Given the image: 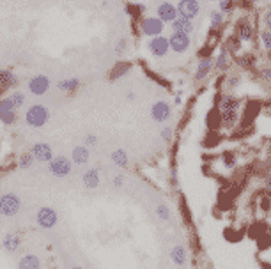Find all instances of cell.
Wrapping results in <instances>:
<instances>
[{
	"label": "cell",
	"mask_w": 271,
	"mask_h": 269,
	"mask_svg": "<svg viewBox=\"0 0 271 269\" xmlns=\"http://www.w3.org/2000/svg\"><path fill=\"white\" fill-rule=\"evenodd\" d=\"M18 269H41V261L36 255H24L18 261Z\"/></svg>",
	"instance_id": "obj_29"
},
{
	"label": "cell",
	"mask_w": 271,
	"mask_h": 269,
	"mask_svg": "<svg viewBox=\"0 0 271 269\" xmlns=\"http://www.w3.org/2000/svg\"><path fill=\"white\" fill-rule=\"evenodd\" d=\"M126 48H128V39L126 37H122V39H119L117 41V44H116V55H122L124 51H126Z\"/></svg>",
	"instance_id": "obj_41"
},
{
	"label": "cell",
	"mask_w": 271,
	"mask_h": 269,
	"mask_svg": "<svg viewBox=\"0 0 271 269\" xmlns=\"http://www.w3.org/2000/svg\"><path fill=\"white\" fill-rule=\"evenodd\" d=\"M236 9V0H218V11H222L225 16L232 14Z\"/></svg>",
	"instance_id": "obj_35"
},
{
	"label": "cell",
	"mask_w": 271,
	"mask_h": 269,
	"mask_svg": "<svg viewBox=\"0 0 271 269\" xmlns=\"http://www.w3.org/2000/svg\"><path fill=\"white\" fill-rule=\"evenodd\" d=\"M112 163L116 165V167H128L130 163V158H128V152L124 151V149H116V151L112 152Z\"/></svg>",
	"instance_id": "obj_30"
},
{
	"label": "cell",
	"mask_w": 271,
	"mask_h": 269,
	"mask_svg": "<svg viewBox=\"0 0 271 269\" xmlns=\"http://www.w3.org/2000/svg\"><path fill=\"white\" fill-rule=\"evenodd\" d=\"M170 261L174 262L176 266H179V268H182V266L186 264V261H188V252H186L184 246L176 245L174 248L170 250Z\"/></svg>",
	"instance_id": "obj_24"
},
{
	"label": "cell",
	"mask_w": 271,
	"mask_h": 269,
	"mask_svg": "<svg viewBox=\"0 0 271 269\" xmlns=\"http://www.w3.org/2000/svg\"><path fill=\"white\" fill-rule=\"evenodd\" d=\"M168 43H170V51L182 55L190 50L192 39H190V35L181 34V32H172V34L168 35Z\"/></svg>",
	"instance_id": "obj_9"
},
{
	"label": "cell",
	"mask_w": 271,
	"mask_h": 269,
	"mask_svg": "<svg viewBox=\"0 0 271 269\" xmlns=\"http://www.w3.org/2000/svg\"><path fill=\"white\" fill-rule=\"evenodd\" d=\"M214 69V59L213 57H202L197 62V69H195L194 80L195 82H202L211 74V71Z\"/></svg>",
	"instance_id": "obj_16"
},
{
	"label": "cell",
	"mask_w": 271,
	"mask_h": 269,
	"mask_svg": "<svg viewBox=\"0 0 271 269\" xmlns=\"http://www.w3.org/2000/svg\"><path fill=\"white\" fill-rule=\"evenodd\" d=\"M50 121V110L44 105H32L25 113V122L30 128H43Z\"/></svg>",
	"instance_id": "obj_1"
},
{
	"label": "cell",
	"mask_w": 271,
	"mask_h": 269,
	"mask_svg": "<svg viewBox=\"0 0 271 269\" xmlns=\"http://www.w3.org/2000/svg\"><path fill=\"white\" fill-rule=\"evenodd\" d=\"M71 269H84V268H80V266H74V268H71Z\"/></svg>",
	"instance_id": "obj_49"
},
{
	"label": "cell",
	"mask_w": 271,
	"mask_h": 269,
	"mask_svg": "<svg viewBox=\"0 0 271 269\" xmlns=\"http://www.w3.org/2000/svg\"><path fill=\"white\" fill-rule=\"evenodd\" d=\"M224 44L227 46V50L230 51V55H232V57H236V55L241 53V50H243V44H244V43L232 32V34H230V35L227 37V41H225Z\"/></svg>",
	"instance_id": "obj_28"
},
{
	"label": "cell",
	"mask_w": 271,
	"mask_h": 269,
	"mask_svg": "<svg viewBox=\"0 0 271 269\" xmlns=\"http://www.w3.org/2000/svg\"><path fill=\"white\" fill-rule=\"evenodd\" d=\"M240 83H241V76L240 74H228L227 78H225V85H227V90H234V89H238L240 87Z\"/></svg>",
	"instance_id": "obj_39"
},
{
	"label": "cell",
	"mask_w": 271,
	"mask_h": 269,
	"mask_svg": "<svg viewBox=\"0 0 271 269\" xmlns=\"http://www.w3.org/2000/svg\"><path fill=\"white\" fill-rule=\"evenodd\" d=\"M262 27L271 30V7H268L266 11L262 12Z\"/></svg>",
	"instance_id": "obj_42"
},
{
	"label": "cell",
	"mask_w": 271,
	"mask_h": 269,
	"mask_svg": "<svg viewBox=\"0 0 271 269\" xmlns=\"http://www.w3.org/2000/svg\"><path fill=\"white\" fill-rule=\"evenodd\" d=\"M9 101V105L12 106V108H22V106H24V103H25V94L24 92H18V90H16V92H11L8 96V98H6Z\"/></svg>",
	"instance_id": "obj_34"
},
{
	"label": "cell",
	"mask_w": 271,
	"mask_h": 269,
	"mask_svg": "<svg viewBox=\"0 0 271 269\" xmlns=\"http://www.w3.org/2000/svg\"><path fill=\"white\" fill-rule=\"evenodd\" d=\"M156 16L163 23H172L179 16L178 5H174L172 2H160L158 7H156Z\"/></svg>",
	"instance_id": "obj_12"
},
{
	"label": "cell",
	"mask_w": 271,
	"mask_h": 269,
	"mask_svg": "<svg viewBox=\"0 0 271 269\" xmlns=\"http://www.w3.org/2000/svg\"><path fill=\"white\" fill-rule=\"evenodd\" d=\"M156 216L162 222H168L170 220V207L166 206V204H158L156 206Z\"/></svg>",
	"instance_id": "obj_38"
},
{
	"label": "cell",
	"mask_w": 271,
	"mask_h": 269,
	"mask_svg": "<svg viewBox=\"0 0 271 269\" xmlns=\"http://www.w3.org/2000/svg\"><path fill=\"white\" fill-rule=\"evenodd\" d=\"M234 62H236L241 69L252 71L254 67H256V64H257V59H256V55H254V53H250V51H244V53H240V55H236V57H234Z\"/></svg>",
	"instance_id": "obj_19"
},
{
	"label": "cell",
	"mask_w": 271,
	"mask_h": 269,
	"mask_svg": "<svg viewBox=\"0 0 271 269\" xmlns=\"http://www.w3.org/2000/svg\"><path fill=\"white\" fill-rule=\"evenodd\" d=\"M16 119H18V113H16V108H12L9 105L8 99H0V121L4 122V124H14Z\"/></svg>",
	"instance_id": "obj_18"
},
{
	"label": "cell",
	"mask_w": 271,
	"mask_h": 269,
	"mask_svg": "<svg viewBox=\"0 0 271 269\" xmlns=\"http://www.w3.org/2000/svg\"><path fill=\"white\" fill-rule=\"evenodd\" d=\"M240 122V112H220V126L225 129H232Z\"/></svg>",
	"instance_id": "obj_26"
},
{
	"label": "cell",
	"mask_w": 271,
	"mask_h": 269,
	"mask_svg": "<svg viewBox=\"0 0 271 269\" xmlns=\"http://www.w3.org/2000/svg\"><path fill=\"white\" fill-rule=\"evenodd\" d=\"M151 117L156 122H165L172 117V105L166 101H156L151 106Z\"/></svg>",
	"instance_id": "obj_15"
},
{
	"label": "cell",
	"mask_w": 271,
	"mask_h": 269,
	"mask_svg": "<svg viewBox=\"0 0 271 269\" xmlns=\"http://www.w3.org/2000/svg\"><path fill=\"white\" fill-rule=\"evenodd\" d=\"M132 67H133L132 62H116L112 71L108 73V80L110 82H116V80L122 78V76H126V74L132 71Z\"/></svg>",
	"instance_id": "obj_20"
},
{
	"label": "cell",
	"mask_w": 271,
	"mask_h": 269,
	"mask_svg": "<svg viewBox=\"0 0 271 269\" xmlns=\"http://www.w3.org/2000/svg\"><path fill=\"white\" fill-rule=\"evenodd\" d=\"M57 89L64 94H74L80 89V78H62L57 83Z\"/></svg>",
	"instance_id": "obj_27"
},
{
	"label": "cell",
	"mask_w": 271,
	"mask_h": 269,
	"mask_svg": "<svg viewBox=\"0 0 271 269\" xmlns=\"http://www.w3.org/2000/svg\"><path fill=\"white\" fill-rule=\"evenodd\" d=\"M22 246V239L16 234H6L4 239H2V248L8 252V254H16Z\"/></svg>",
	"instance_id": "obj_25"
},
{
	"label": "cell",
	"mask_w": 271,
	"mask_h": 269,
	"mask_svg": "<svg viewBox=\"0 0 271 269\" xmlns=\"http://www.w3.org/2000/svg\"><path fill=\"white\" fill-rule=\"evenodd\" d=\"M48 170L52 176L55 177H66L73 170V160H68L66 156H55L54 160L48 163Z\"/></svg>",
	"instance_id": "obj_4"
},
{
	"label": "cell",
	"mask_w": 271,
	"mask_h": 269,
	"mask_svg": "<svg viewBox=\"0 0 271 269\" xmlns=\"http://www.w3.org/2000/svg\"><path fill=\"white\" fill-rule=\"evenodd\" d=\"M260 209L262 211H270L271 209V200L264 195V199H260Z\"/></svg>",
	"instance_id": "obj_47"
},
{
	"label": "cell",
	"mask_w": 271,
	"mask_h": 269,
	"mask_svg": "<svg viewBox=\"0 0 271 269\" xmlns=\"http://www.w3.org/2000/svg\"><path fill=\"white\" fill-rule=\"evenodd\" d=\"M259 39H260V46L264 48V51H266V53H271V30L262 28L259 34Z\"/></svg>",
	"instance_id": "obj_37"
},
{
	"label": "cell",
	"mask_w": 271,
	"mask_h": 269,
	"mask_svg": "<svg viewBox=\"0 0 271 269\" xmlns=\"http://www.w3.org/2000/svg\"><path fill=\"white\" fill-rule=\"evenodd\" d=\"M50 89V78L44 76V74H36L28 80V92L34 94V96H43Z\"/></svg>",
	"instance_id": "obj_14"
},
{
	"label": "cell",
	"mask_w": 271,
	"mask_h": 269,
	"mask_svg": "<svg viewBox=\"0 0 271 269\" xmlns=\"http://www.w3.org/2000/svg\"><path fill=\"white\" fill-rule=\"evenodd\" d=\"M89 158H90V151L87 145H78V147H74L73 152H71V160H73L74 165L89 163Z\"/></svg>",
	"instance_id": "obj_21"
},
{
	"label": "cell",
	"mask_w": 271,
	"mask_h": 269,
	"mask_svg": "<svg viewBox=\"0 0 271 269\" xmlns=\"http://www.w3.org/2000/svg\"><path fill=\"white\" fill-rule=\"evenodd\" d=\"M20 83L18 76L9 69H0V89H14Z\"/></svg>",
	"instance_id": "obj_23"
},
{
	"label": "cell",
	"mask_w": 271,
	"mask_h": 269,
	"mask_svg": "<svg viewBox=\"0 0 271 269\" xmlns=\"http://www.w3.org/2000/svg\"><path fill=\"white\" fill-rule=\"evenodd\" d=\"M126 12L132 16L133 20H142L144 12H146V5L144 4H126Z\"/></svg>",
	"instance_id": "obj_32"
},
{
	"label": "cell",
	"mask_w": 271,
	"mask_h": 269,
	"mask_svg": "<svg viewBox=\"0 0 271 269\" xmlns=\"http://www.w3.org/2000/svg\"><path fill=\"white\" fill-rule=\"evenodd\" d=\"M181 103H182V99H181V96H179V94H178V96H176V98H174V105H181Z\"/></svg>",
	"instance_id": "obj_48"
},
{
	"label": "cell",
	"mask_w": 271,
	"mask_h": 269,
	"mask_svg": "<svg viewBox=\"0 0 271 269\" xmlns=\"http://www.w3.org/2000/svg\"><path fill=\"white\" fill-rule=\"evenodd\" d=\"M222 161H224V167L227 168V170H232V168H236V165H238V158H236V154H234L232 151L224 152Z\"/></svg>",
	"instance_id": "obj_36"
},
{
	"label": "cell",
	"mask_w": 271,
	"mask_h": 269,
	"mask_svg": "<svg viewBox=\"0 0 271 269\" xmlns=\"http://www.w3.org/2000/svg\"><path fill=\"white\" fill-rule=\"evenodd\" d=\"M82 183L87 190H94L100 186V170L98 168H89V170L82 176Z\"/></svg>",
	"instance_id": "obj_22"
},
{
	"label": "cell",
	"mask_w": 271,
	"mask_h": 269,
	"mask_svg": "<svg viewBox=\"0 0 271 269\" xmlns=\"http://www.w3.org/2000/svg\"><path fill=\"white\" fill-rule=\"evenodd\" d=\"M206 2H218V0H206Z\"/></svg>",
	"instance_id": "obj_50"
},
{
	"label": "cell",
	"mask_w": 271,
	"mask_h": 269,
	"mask_svg": "<svg viewBox=\"0 0 271 269\" xmlns=\"http://www.w3.org/2000/svg\"><path fill=\"white\" fill-rule=\"evenodd\" d=\"M22 207V200L14 193H6L0 195V215L2 216H14Z\"/></svg>",
	"instance_id": "obj_5"
},
{
	"label": "cell",
	"mask_w": 271,
	"mask_h": 269,
	"mask_svg": "<svg viewBox=\"0 0 271 269\" xmlns=\"http://www.w3.org/2000/svg\"><path fill=\"white\" fill-rule=\"evenodd\" d=\"M178 11H179V16H184V18L195 20V18L200 14L202 5L198 0H179Z\"/></svg>",
	"instance_id": "obj_10"
},
{
	"label": "cell",
	"mask_w": 271,
	"mask_h": 269,
	"mask_svg": "<svg viewBox=\"0 0 271 269\" xmlns=\"http://www.w3.org/2000/svg\"><path fill=\"white\" fill-rule=\"evenodd\" d=\"M259 74H260V78H262L264 82H271V67H262Z\"/></svg>",
	"instance_id": "obj_44"
},
{
	"label": "cell",
	"mask_w": 271,
	"mask_h": 269,
	"mask_svg": "<svg viewBox=\"0 0 271 269\" xmlns=\"http://www.w3.org/2000/svg\"><path fill=\"white\" fill-rule=\"evenodd\" d=\"M232 62H234V57L230 55V51L227 50V46L222 44V46L218 48L216 59H214V69H216L218 73H227V71L230 69V66H232Z\"/></svg>",
	"instance_id": "obj_11"
},
{
	"label": "cell",
	"mask_w": 271,
	"mask_h": 269,
	"mask_svg": "<svg viewBox=\"0 0 271 269\" xmlns=\"http://www.w3.org/2000/svg\"><path fill=\"white\" fill-rule=\"evenodd\" d=\"M218 112H240L241 110V99L230 92H220L216 99Z\"/></svg>",
	"instance_id": "obj_6"
},
{
	"label": "cell",
	"mask_w": 271,
	"mask_h": 269,
	"mask_svg": "<svg viewBox=\"0 0 271 269\" xmlns=\"http://www.w3.org/2000/svg\"><path fill=\"white\" fill-rule=\"evenodd\" d=\"M148 50L152 57L156 59H163L166 55L170 53V43H168V37L166 35H156V37H151L148 43Z\"/></svg>",
	"instance_id": "obj_3"
},
{
	"label": "cell",
	"mask_w": 271,
	"mask_h": 269,
	"mask_svg": "<svg viewBox=\"0 0 271 269\" xmlns=\"http://www.w3.org/2000/svg\"><path fill=\"white\" fill-rule=\"evenodd\" d=\"M96 144H98V137L94 135V133L86 135V144H84V145H87V147H92V145H96Z\"/></svg>",
	"instance_id": "obj_43"
},
{
	"label": "cell",
	"mask_w": 271,
	"mask_h": 269,
	"mask_svg": "<svg viewBox=\"0 0 271 269\" xmlns=\"http://www.w3.org/2000/svg\"><path fill=\"white\" fill-rule=\"evenodd\" d=\"M34 163H36V158H34V154H32L30 151L22 152V154H20V158H18V167L20 168L27 170V168H30Z\"/></svg>",
	"instance_id": "obj_33"
},
{
	"label": "cell",
	"mask_w": 271,
	"mask_h": 269,
	"mask_svg": "<svg viewBox=\"0 0 271 269\" xmlns=\"http://www.w3.org/2000/svg\"><path fill=\"white\" fill-rule=\"evenodd\" d=\"M225 25V14L222 11H211L210 12V27L211 28H224Z\"/></svg>",
	"instance_id": "obj_31"
},
{
	"label": "cell",
	"mask_w": 271,
	"mask_h": 269,
	"mask_svg": "<svg viewBox=\"0 0 271 269\" xmlns=\"http://www.w3.org/2000/svg\"><path fill=\"white\" fill-rule=\"evenodd\" d=\"M158 2H168V0H158Z\"/></svg>",
	"instance_id": "obj_51"
},
{
	"label": "cell",
	"mask_w": 271,
	"mask_h": 269,
	"mask_svg": "<svg viewBox=\"0 0 271 269\" xmlns=\"http://www.w3.org/2000/svg\"><path fill=\"white\" fill-rule=\"evenodd\" d=\"M234 34L240 37L243 43H254L256 41V27L252 25V21H248L246 18H241L234 27Z\"/></svg>",
	"instance_id": "obj_8"
},
{
	"label": "cell",
	"mask_w": 271,
	"mask_h": 269,
	"mask_svg": "<svg viewBox=\"0 0 271 269\" xmlns=\"http://www.w3.org/2000/svg\"><path fill=\"white\" fill-rule=\"evenodd\" d=\"M112 184H114V188H122V186H124V177L120 176V174H117V176H114Z\"/></svg>",
	"instance_id": "obj_46"
},
{
	"label": "cell",
	"mask_w": 271,
	"mask_h": 269,
	"mask_svg": "<svg viewBox=\"0 0 271 269\" xmlns=\"http://www.w3.org/2000/svg\"><path fill=\"white\" fill-rule=\"evenodd\" d=\"M140 32L144 35H148L149 39L156 37V35H162L165 32V23L160 20L158 16H144L142 20L138 21Z\"/></svg>",
	"instance_id": "obj_2"
},
{
	"label": "cell",
	"mask_w": 271,
	"mask_h": 269,
	"mask_svg": "<svg viewBox=\"0 0 271 269\" xmlns=\"http://www.w3.org/2000/svg\"><path fill=\"white\" fill-rule=\"evenodd\" d=\"M170 28H172V32H181V34L192 35L195 32V23H194V20H190V18L178 16V18L170 23Z\"/></svg>",
	"instance_id": "obj_17"
},
{
	"label": "cell",
	"mask_w": 271,
	"mask_h": 269,
	"mask_svg": "<svg viewBox=\"0 0 271 269\" xmlns=\"http://www.w3.org/2000/svg\"><path fill=\"white\" fill-rule=\"evenodd\" d=\"M160 137H162V140L165 142V144H170L172 138H174V129L166 126V128H163L162 131H160Z\"/></svg>",
	"instance_id": "obj_40"
},
{
	"label": "cell",
	"mask_w": 271,
	"mask_h": 269,
	"mask_svg": "<svg viewBox=\"0 0 271 269\" xmlns=\"http://www.w3.org/2000/svg\"><path fill=\"white\" fill-rule=\"evenodd\" d=\"M264 195L271 200V176L266 177V181H264Z\"/></svg>",
	"instance_id": "obj_45"
},
{
	"label": "cell",
	"mask_w": 271,
	"mask_h": 269,
	"mask_svg": "<svg viewBox=\"0 0 271 269\" xmlns=\"http://www.w3.org/2000/svg\"><path fill=\"white\" fill-rule=\"evenodd\" d=\"M30 152L34 154L36 161H39V163H50L52 160H54V149H52L50 144H46V142H39V144H34L30 147Z\"/></svg>",
	"instance_id": "obj_13"
},
{
	"label": "cell",
	"mask_w": 271,
	"mask_h": 269,
	"mask_svg": "<svg viewBox=\"0 0 271 269\" xmlns=\"http://www.w3.org/2000/svg\"><path fill=\"white\" fill-rule=\"evenodd\" d=\"M38 225L43 227V229H54L58 222V216H57V211L50 206H43L41 209L38 211Z\"/></svg>",
	"instance_id": "obj_7"
}]
</instances>
